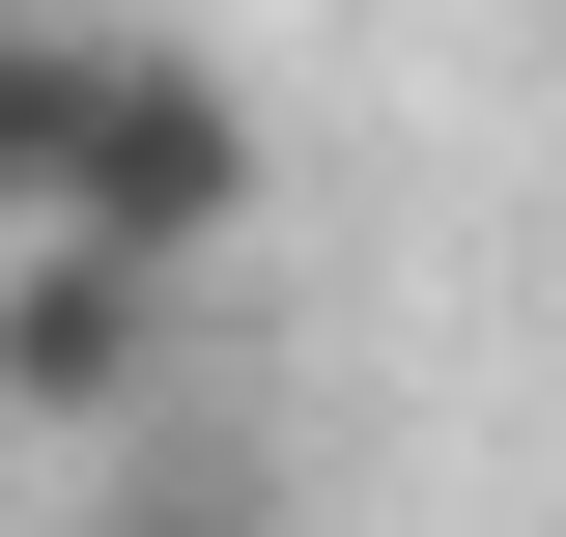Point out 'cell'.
Segmentation results:
<instances>
[{"mask_svg": "<svg viewBox=\"0 0 566 537\" xmlns=\"http://www.w3.org/2000/svg\"><path fill=\"white\" fill-rule=\"evenodd\" d=\"M57 537H312V453H283L227 368H170L142 424H85V453H57Z\"/></svg>", "mask_w": 566, "mask_h": 537, "instance_id": "cell-3", "label": "cell"}, {"mask_svg": "<svg viewBox=\"0 0 566 537\" xmlns=\"http://www.w3.org/2000/svg\"><path fill=\"white\" fill-rule=\"evenodd\" d=\"M57 85H85V0H0V227H29V170H57Z\"/></svg>", "mask_w": 566, "mask_h": 537, "instance_id": "cell-4", "label": "cell"}, {"mask_svg": "<svg viewBox=\"0 0 566 537\" xmlns=\"http://www.w3.org/2000/svg\"><path fill=\"white\" fill-rule=\"evenodd\" d=\"M199 368V283L114 255V227H0V453H85Z\"/></svg>", "mask_w": 566, "mask_h": 537, "instance_id": "cell-2", "label": "cell"}, {"mask_svg": "<svg viewBox=\"0 0 566 537\" xmlns=\"http://www.w3.org/2000/svg\"><path fill=\"white\" fill-rule=\"evenodd\" d=\"M255 199H283V114L199 57V29H85V85H57V170H29V227H114V255H170V283H227L255 255Z\"/></svg>", "mask_w": 566, "mask_h": 537, "instance_id": "cell-1", "label": "cell"}]
</instances>
